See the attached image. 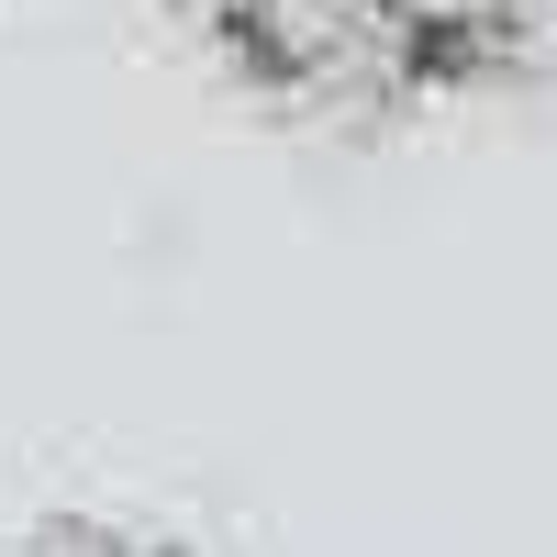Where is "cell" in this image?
<instances>
[{"label":"cell","mask_w":557,"mask_h":557,"mask_svg":"<svg viewBox=\"0 0 557 557\" xmlns=\"http://www.w3.org/2000/svg\"><path fill=\"white\" fill-rule=\"evenodd\" d=\"M23 557H178L168 535H146V524H112V513H89V524H45Z\"/></svg>","instance_id":"obj_3"},{"label":"cell","mask_w":557,"mask_h":557,"mask_svg":"<svg viewBox=\"0 0 557 557\" xmlns=\"http://www.w3.org/2000/svg\"><path fill=\"white\" fill-rule=\"evenodd\" d=\"M391 34L412 45L424 78H469V67H524L557 45V0H380Z\"/></svg>","instance_id":"obj_2"},{"label":"cell","mask_w":557,"mask_h":557,"mask_svg":"<svg viewBox=\"0 0 557 557\" xmlns=\"http://www.w3.org/2000/svg\"><path fill=\"white\" fill-rule=\"evenodd\" d=\"M212 12L257 57V78L301 89V101H391L424 78L380 0H212Z\"/></svg>","instance_id":"obj_1"}]
</instances>
